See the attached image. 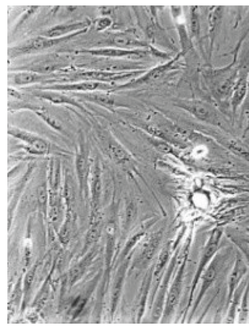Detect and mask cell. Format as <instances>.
I'll use <instances>...</instances> for the list:
<instances>
[{
  "label": "cell",
  "instance_id": "cell-14",
  "mask_svg": "<svg viewBox=\"0 0 249 331\" xmlns=\"http://www.w3.org/2000/svg\"><path fill=\"white\" fill-rule=\"evenodd\" d=\"M189 28L191 37L198 38L201 31L200 18L197 6H192L190 9Z\"/></svg>",
  "mask_w": 249,
  "mask_h": 331
},
{
  "label": "cell",
  "instance_id": "cell-2",
  "mask_svg": "<svg viewBox=\"0 0 249 331\" xmlns=\"http://www.w3.org/2000/svg\"><path fill=\"white\" fill-rule=\"evenodd\" d=\"M78 149L75 157V169L81 188H84L90 174V164L85 138L81 133L79 138Z\"/></svg>",
  "mask_w": 249,
  "mask_h": 331
},
{
  "label": "cell",
  "instance_id": "cell-19",
  "mask_svg": "<svg viewBox=\"0 0 249 331\" xmlns=\"http://www.w3.org/2000/svg\"><path fill=\"white\" fill-rule=\"evenodd\" d=\"M8 94L15 99H20L22 97L21 93L12 87L8 88Z\"/></svg>",
  "mask_w": 249,
  "mask_h": 331
},
{
  "label": "cell",
  "instance_id": "cell-7",
  "mask_svg": "<svg viewBox=\"0 0 249 331\" xmlns=\"http://www.w3.org/2000/svg\"><path fill=\"white\" fill-rule=\"evenodd\" d=\"M110 42L115 47L127 49H141L148 46L146 42L137 39L128 32L114 34L111 37Z\"/></svg>",
  "mask_w": 249,
  "mask_h": 331
},
{
  "label": "cell",
  "instance_id": "cell-6",
  "mask_svg": "<svg viewBox=\"0 0 249 331\" xmlns=\"http://www.w3.org/2000/svg\"><path fill=\"white\" fill-rule=\"evenodd\" d=\"M223 15L224 7L213 6L210 8L208 15L210 57L213 53L214 40L222 22Z\"/></svg>",
  "mask_w": 249,
  "mask_h": 331
},
{
  "label": "cell",
  "instance_id": "cell-9",
  "mask_svg": "<svg viewBox=\"0 0 249 331\" xmlns=\"http://www.w3.org/2000/svg\"><path fill=\"white\" fill-rule=\"evenodd\" d=\"M249 72V71H248ZM248 72L238 77L231 92V103L233 110H236L245 99L248 92Z\"/></svg>",
  "mask_w": 249,
  "mask_h": 331
},
{
  "label": "cell",
  "instance_id": "cell-17",
  "mask_svg": "<svg viewBox=\"0 0 249 331\" xmlns=\"http://www.w3.org/2000/svg\"><path fill=\"white\" fill-rule=\"evenodd\" d=\"M47 189L46 185H39L37 189V198L38 202L41 207L45 206L47 202Z\"/></svg>",
  "mask_w": 249,
  "mask_h": 331
},
{
  "label": "cell",
  "instance_id": "cell-3",
  "mask_svg": "<svg viewBox=\"0 0 249 331\" xmlns=\"http://www.w3.org/2000/svg\"><path fill=\"white\" fill-rule=\"evenodd\" d=\"M107 86L101 82L95 81H85L83 82L57 84L42 87L39 89L51 90L54 91H72V92H92L97 90L104 89Z\"/></svg>",
  "mask_w": 249,
  "mask_h": 331
},
{
  "label": "cell",
  "instance_id": "cell-12",
  "mask_svg": "<svg viewBox=\"0 0 249 331\" xmlns=\"http://www.w3.org/2000/svg\"><path fill=\"white\" fill-rule=\"evenodd\" d=\"M35 114L47 126L55 131L64 133V130L60 121L43 109H34Z\"/></svg>",
  "mask_w": 249,
  "mask_h": 331
},
{
  "label": "cell",
  "instance_id": "cell-10",
  "mask_svg": "<svg viewBox=\"0 0 249 331\" xmlns=\"http://www.w3.org/2000/svg\"><path fill=\"white\" fill-rule=\"evenodd\" d=\"M186 106L191 110L199 114L202 118L210 120L216 119L217 112L210 104L200 101L187 102Z\"/></svg>",
  "mask_w": 249,
  "mask_h": 331
},
{
  "label": "cell",
  "instance_id": "cell-20",
  "mask_svg": "<svg viewBox=\"0 0 249 331\" xmlns=\"http://www.w3.org/2000/svg\"><path fill=\"white\" fill-rule=\"evenodd\" d=\"M247 86H248V90H249V70L248 76H247Z\"/></svg>",
  "mask_w": 249,
  "mask_h": 331
},
{
  "label": "cell",
  "instance_id": "cell-16",
  "mask_svg": "<svg viewBox=\"0 0 249 331\" xmlns=\"http://www.w3.org/2000/svg\"><path fill=\"white\" fill-rule=\"evenodd\" d=\"M92 172V174L91 173V188L93 200L96 201L100 195L101 186L100 173L97 164L95 165Z\"/></svg>",
  "mask_w": 249,
  "mask_h": 331
},
{
  "label": "cell",
  "instance_id": "cell-15",
  "mask_svg": "<svg viewBox=\"0 0 249 331\" xmlns=\"http://www.w3.org/2000/svg\"><path fill=\"white\" fill-rule=\"evenodd\" d=\"M246 271V266L242 261H238L235 264L230 277V285L231 293Z\"/></svg>",
  "mask_w": 249,
  "mask_h": 331
},
{
  "label": "cell",
  "instance_id": "cell-1",
  "mask_svg": "<svg viewBox=\"0 0 249 331\" xmlns=\"http://www.w3.org/2000/svg\"><path fill=\"white\" fill-rule=\"evenodd\" d=\"M8 134L20 141L25 150L35 155H45L51 150L50 143L44 138L34 133L13 126H8Z\"/></svg>",
  "mask_w": 249,
  "mask_h": 331
},
{
  "label": "cell",
  "instance_id": "cell-18",
  "mask_svg": "<svg viewBox=\"0 0 249 331\" xmlns=\"http://www.w3.org/2000/svg\"><path fill=\"white\" fill-rule=\"evenodd\" d=\"M112 23V20L109 18H101L98 19L96 21V29L98 31H104L109 27L111 25Z\"/></svg>",
  "mask_w": 249,
  "mask_h": 331
},
{
  "label": "cell",
  "instance_id": "cell-5",
  "mask_svg": "<svg viewBox=\"0 0 249 331\" xmlns=\"http://www.w3.org/2000/svg\"><path fill=\"white\" fill-rule=\"evenodd\" d=\"M34 94L37 97L52 103L71 105L90 114L89 111L74 99L62 93L54 91L39 89V90L35 91Z\"/></svg>",
  "mask_w": 249,
  "mask_h": 331
},
{
  "label": "cell",
  "instance_id": "cell-13",
  "mask_svg": "<svg viewBox=\"0 0 249 331\" xmlns=\"http://www.w3.org/2000/svg\"><path fill=\"white\" fill-rule=\"evenodd\" d=\"M44 79V76L34 72H21L14 76L13 82L16 85L23 86L40 82Z\"/></svg>",
  "mask_w": 249,
  "mask_h": 331
},
{
  "label": "cell",
  "instance_id": "cell-4",
  "mask_svg": "<svg viewBox=\"0 0 249 331\" xmlns=\"http://www.w3.org/2000/svg\"><path fill=\"white\" fill-rule=\"evenodd\" d=\"M84 53L92 55L110 57H133L142 56L148 52L144 49H127L117 47L84 50Z\"/></svg>",
  "mask_w": 249,
  "mask_h": 331
},
{
  "label": "cell",
  "instance_id": "cell-11",
  "mask_svg": "<svg viewBox=\"0 0 249 331\" xmlns=\"http://www.w3.org/2000/svg\"><path fill=\"white\" fill-rule=\"evenodd\" d=\"M86 24L84 22H79L56 25L48 31L47 36L52 38L59 37L78 29L85 28Z\"/></svg>",
  "mask_w": 249,
  "mask_h": 331
},
{
  "label": "cell",
  "instance_id": "cell-8",
  "mask_svg": "<svg viewBox=\"0 0 249 331\" xmlns=\"http://www.w3.org/2000/svg\"><path fill=\"white\" fill-rule=\"evenodd\" d=\"M80 33H82V32L79 31L65 37L52 39L41 37H37L25 44L24 47H21L20 49L24 52H28L45 49L52 46L63 40L76 36Z\"/></svg>",
  "mask_w": 249,
  "mask_h": 331
}]
</instances>
